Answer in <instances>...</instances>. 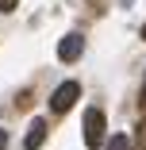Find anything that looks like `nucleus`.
<instances>
[{"mask_svg": "<svg viewBox=\"0 0 146 150\" xmlns=\"http://www.w3.org/2000/svg\"><path fill=\"white\" fill-rule=\"evenodd\" d=\"M42 142H46V123H42V119H35L31 131H27V150H39Z\"/></svg>", "mask_w": 146, "mask_h": 150, "instance_id": "4", "label": "nucleus"}, {"mask_svg": "<svg viewBox=\"0 0 146 150\" xmlns=\"http://www.w3.org/2000/svg\"><path fill=\"white\" fill-rule=\"evenodd\" d=\"M104 131H108L104 112H100V108H89V112H85V142H89L92 150L104 146Z\"/></svg>", "mask_w": 146, "mask_h": 150, "instance_id": "2", "label": "nucleus"}, {"mask_svg": "<svg viewBox=\"0 0 146 150\" xmlns=\"http://www.w3.org/2000/svg\"><path fill=\"white\" fill-rule=\"evenodd\" d=\"M81 50H85V39L81 35H66L62 42H58V58H62V62H77Z\"/></svg>", "mask_w": 146, "mask_h": 150, "instance_id": "3", "label": "nucleus"}, {"mask_svg": "<svg viewBox=\"0 0 146 150\" xmlns=\"http://www.w3.org/2000/svg\"><path fill=\"white\" fill-rule=\"evenodd\" d=\"M142 115H146V88H142Z\"/></svg>", "mask_w": 146, "mask_h": 150, "instance_id": "7", "label": "nucleus"}, {"mask_svg": "<svg viewBox=\"0 0 146 150\" xmlns=\"http://www.w3.org/2000/svg\"><path fill=\"white\" fill-rule=\"evenodd\" d=\"M142 39H146V23H142Z\"/></svg>", "mask_w": 146, "mask_h": 150, "instance_id": "8", "label": "nucleus"}, {"mask_svg": "<svg viewBox=\"0 0 146 150\" xmlns=\"http://www.w3.org/2000/svg\"><path fill=\"white\" fill-rule=\"evenodd\" d=\"M19 8V0H0V12H16Z\"/></svg>", "mask_w": 146, "mask_h": 150, "instance_id": "6", "label": "nucleus"}, {"mask_svg": "<svg viewBox=\"0 0 146 150\" xmlns=\"http://www.w3.org/2000/svg\"><path fill=\"white\" fill-rule=\"evenodd\" d=\"M135 142H138V146H142V150H146V115H142V123H138V127H135Z\"/></svg>", "mask_w": 146, "mask_h": 150, "instance_id": "5", "label": "nucleus"}, {"mask_svg": "<svg viewBox=\"0 0 146 150\" xmlns=\"http://www.w3.org/2000/svg\"><path fill=\"white\" fill-rule=\"evenodd\" d=\"M77 96H81V85H77V81H62V85L54 88V96H50V112H58V115L69 112V108L77 104Z\"/></svg>", "mask_w": 146, "mask_h": 150, "instance_id": "1", "label": "nucleus"}]
</instances>
